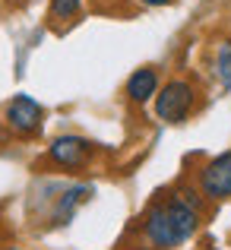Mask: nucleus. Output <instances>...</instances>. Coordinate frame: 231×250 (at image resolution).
Instances as JSON below:
<instances>
[{"label": "nucleus", "mask_w": 231, "mask_h": 250, "mask_svg": "<svg viewBox=\"0 0 231 250\" xmlns=\"http://www.w3.org/2000/svg\"><path fill=\"white\" fill-rule=\"evenodd\" d=\"M196 228H200V200L193 190H177L146 212L143 241L149 250H174L187 244Z\"/></svg>", "instance_id": "nucleus-1"}, {"label": "nucleus", "mask_w": 231, "mask_h": 250, "mask_svg": "<svg viewBox=\"0 0 231 250\" xmlns=\"http://www.w3.org/2000/svg\"><path fill=\"white\" fill-rule=\"evenodd\" d=\"M193 102H196L193 85L187 80H171L155 92V114L165 124H181V121H187Z\"/></svg>", "instance_id": "nucleus-2"}, {"label": "nucleus", "mask_w": 231, "mask_h": 250, "mask_svg": "<svg viewBox=\"0 0 231 250\" xmlns=\"http://www.w3.org/2000/svg\"><path fill=\"white\" fill-rule=\"evenodd\" d=\"M200 193L209 200H228L231 196V149L200 168Z\"/></svg>", "instance_id": "nucleus-3"}, {"label": "nucleus", "mask_w": 231, "mask_h": 250, "mask_svg": "<svg viewBox=\"0 0 231 250\" xmlns=\"http://www.w3.org/2000/svg\"><path fill=\"white\" fill-rule=\"evenodd\" d=\"M42 121H44L42 104L29 95H16L6 104V127L19 136H35L42 130Z\"/></svg>", "instance_id": "nucleus-4"}, {"label": "nucleus", "mask_w": 231, "mask_h": 250, "mask_svg": "<svg viewBox=\"0 0 231 250\" xmlns=\"http://www.w3.org/2000/svg\"><path fill=\"white\" fill-rule=\"evenodd\" d=\"M48 155H51V162L61 165V168H85L89 159H92V143L85 140V136L63 133L48 146Z\"/></svg>", "instance_id": "nucleus-5"}, {"label": "nucleus", "mask_w": 231, "mask_h": 250, "mask_svg": "<svg viewBox=\"0 0 231 250\" xmlns=\"http://www.w3.org/2000/svg\"><path fill=\"white\" fill-rule=\"evenodd\" d=\"M155 92H158V70L140 67V70L130 73V80H127V98H130V102L146 104V102L155 98Z\"/></svg>", "instance_id": "nucleus-6"}, {"label": "nucleus", "mask_w": 231, "mask_h": 250, "mask_svg": "<svg viewBox=\"0 0 231 250\" xmlns=\"http://www.w3.org/2000/svg\"><path fill=\"white\" fill-rule=\"evenodd\" d=\"M89 196H92V187H85V184H76V187H70L67 193L57 200V209L51 212V222H54V225H67V222L73 219L76 206H83Z\"/></svg>", "instance_id": "nucleus-7"}, {"label": "nucleus", "mask_w": 231, "mask_h": 250, "mask_svg": "<svg viewBox=\"0 0 231 250\" xmlns=\"http://www.w3.org/2000/svg\"><path fill=\"white\" fill-rule=\"evenodd\" d=\"M79 10H83V0H51V19H61V22L79 16Z\"/></svg>", "instance_id": "nucleus-8"}, {"label": "nucleus", "mask_w": 231, "mask_h": 250, "mask_svg": "<svg viewBox=\"0 0 231 250\" xmlns=\"http://www.w3.org/2000/svg\"><path fill=\"white\" fill-rule=\"evenodd\" d=\"M215 70H219L222 83L231 85V44H222V48H219V57H215Z\"/></svg>", "instance_id": "nucleus-9"}, {"label": "nucleus", "mask_w": 231, "mask_h": 250, "mask_svg": "<svg viewBox=\"0 0 231 250\" xmlns=\"http://www.w3.org/2000/svg\"><path fill=\"white\" fill-rule=\"evenodd\" d=\"M143 6H165V3H171V0H140Z\"/></svg>", "instance_id": "nucleus-10"}, {"label": "nucleus", "mask_w": 231, "mask_h": 250, "mask_svg": "<svg viewBox=\"0 0 231 250\" xmlns=\"http://www.w3.org/2000/svg\"><path fill=\"white\" fill-rule=\"evenodd\" d=\"M3 250H22V247H3Z\"/></svg>", "instance_id": "nucleus-11"}]
</instances>
